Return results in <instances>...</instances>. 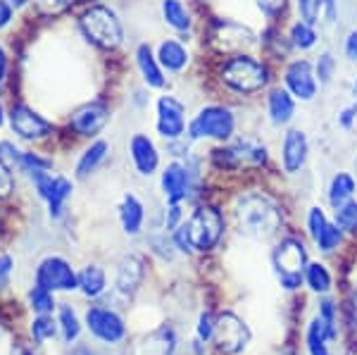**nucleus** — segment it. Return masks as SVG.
Returning a JSON list of instances; mask_svg holds the SVG:
<instances>
[{
	"label": "nucleus",
	"mask_w": 357,
	"mask_h": 355,
	"mask_svg": "<svg viewBox=\"0 0 357 355\" xmlns=\"http://www.w3.org/2000/svg\"><path fill=\"white\" fill-rule=\"evenodd\" d=\"M10 3H13L15 10H22V8H26V5L31 3V0H10Z\"/></svg>",
	"instance_id": "603ef678"
},
{
	"label": "nucleus",
	"mask_w": 357,
	"mask_h": 355,
	"mask_svg": "<svg viewBox=\"0 0 357 355\" xmlns=\"http://www.w3.org/2000/svg\"><path fill=\"white\" fill-rule=\"evenodd\" d=\"M324 3L326 0H296V10L298 17L307 24H319L321 22V13H324Z\"/></svg>",
	"instance_id": "58836bf2"
},
{
	"label": "nucleus",
	"mask_w": 357,
	"mask_h": 355,
	"mask_svg": "<svg viewBox=\"0 0 357 355\" xmlns=\"http://www.w3.org/2000/svg\"><path fill=\"white\" fill-rule=\"evenodd\" d=\"M224 234V215L215 205H198L172 232V241L181 253H207L217 248Z\"/></svg>",
	"instance_id": "f257e3e1"
},
{
	"label": "nucleus",
	"mask_w": 357,
	"mask_h": 355,
	"mask_svg": "<svg viewBox=\"0 0 357 355\" xmlns=\"http://www.w3.org/2000/svg\"><path fill=\"white\" fill-rule=\"evenodd\" d=\"M286 5H289V0H257V8L267 20H276L286 10Z\"/></svg>",
	"instance_id": "49530a36"
},
{
	"label": "nucleus",
	"mask_w": 357,
	"mask_h": 355,
	"mask_svg": "<svg viewBox=\"0 0 357 355\" xmlns=\"http://www.w3.org/2000/svg\"><path fill=\"white\" fill-rule=\"evenodd\" d=\"M353 96H355V100H357V74H355V79H353Z\"/></svg>",
	"instance_id": "5fc2aeb1"
},
{
	"label": "nucleus",
	"mask_w": 357,
	"mask_h": 355,
	"mask_svg": "<svg viewBox=\"0 0 357 355\" xmlns=\"http://www.w3.org/2000/svg\"><path fill=\"white\" fill-rule=\"evenodd\" d=\"M317 43H319V31H317L314 24H307V22H303V20L293 22L289 29V45L293 50L307 53Z\"/></svg>",
	"instance_id": "c85d7f7f"
},
{
	"label": "nucleus",
	"mask_w": 357,
	"mask_h": 355,
	"mask_svg": "<svg viewBox=\"0 0 357 355\" xmlns=\"http://www.w3.org/2000/svg\"><path fill=\"white\" fill-rule=\"evenodd\" d=\"M36 3V10L45 17H57L62 13H67L77 0H33Z\"/></svg>",
	"instance_id": "a19ab883"
},
{
	"label": "nucleus",
	"mask_w": 357,
	"mask_h": 355,
	"mask_svg": "<svg viewBox=\"0 0 357 355\" xmlns=\"http://www.w3.org/2000/svg\"><path fill=\"white\" fill-rule=\"evenodd\" d=\"M160 13H162L165 24L169 27L172 31L181 33V38L186 41V33H191V29H193V15H191V10L186 8V3H183V0H162Z\"/></svg>",
	"instance_id": "b1692460"
},
{
	"label": "nucleus",
	"mask_w": 357,
	"mask_h": 355,
	"mask_svg": "<svg viewBox=\"0 0 357 355\" xmlns=\"http://www.w3.org/2000/svg\"><path fill=\"white\" fill-rule=\"evenodd\" d=\"M183 220H186V217H183L181 203H167V210H165V229L167 232L172 234Z\"/></svg>",
	"instance_id": "a18cd8bd"
},
{
	"label": "nucleus",
	"mask_w": 357,
	"mask_h": 355,
	"mask_svg": "<svg viewBox=\"0 0 357 355\" xmlns=\"http://www.w3.org/2000/svg\"><path fill=\"white\" fill-rule=\"evenodd\" d=\"M307 248L296 236L281 239L272 250V267L281 289L286 291H296L305 284V267H307Z\"/></svg>",
	"instance_id": "423d86ee"
},
{
	"label": "nucleus",
	"mask_w": 357,
	"mask_h": 355,
	"mask_svg": "<svg viewBox=\"0 0 357 355\" xmlns=\"http://www.w3.org/2000/svg\"><path fill=\"white\" fill-rule=\"evenodd\" d=\"M355 193H357V179L350 172H336V174L331 176L329 186H326V200H329V205L333 210L341 208L348 200H353Z\"/></svg>",
	"instance_id": "a878e982"
},
{
	"label": "nucleus",
	"mask_w": 357,
	"mask_h": 355,
	"mask_svg": "<svg viewBox=\"0 0 357 355\" xmlns=\"http://www.w3.org/2000/svg\"><path fill=\"white\" fill-rule=\"evenodd\" d=\"M29 331H31V339L36 343H45L57 334V319L53 315H36V317L31 319Z\"/></svg>",
	"instance_id": "f704fd0d"
},
{
	"label": "nucleus",
	"mask_w": 357,
	"mask_h": 355,
	"mask_svg": "<svg viewBox=\"0 0 357 355\" xmlns=\"http://www.w3.org/2000/svg\"><path fill=\"white\" fill-rule=\"evenodd\" d=\"M86 327L102 343H119L129 334L122 315L110 310V308H89V312H86Z\"/></svg>",
	"instance_id": "2eb2a0df"
},
{
	"label": "nucleus",
	"mask_w": 357,
	"mask_h": 355,
	"mask_svg": "<svg viewBox=\"0 0 357 355\" xmlns=\"http://www.w3.org/2000/svg\"><path fill=\"white\" fill-rule=\"evenodd\" d=\"M79 291L86 299H100L107 291V274L100 265H86L79 272Z\"/></svg>",
	"instance_id": "cd10ccee"
},
{
	"label": "nucleus",
	"mask_w": 357,
	"mask_h": 355,
	"mask_svg": "<svg viewBox=\"0 0 357 355\" xmlns=\"http://www.w3.org/2000/svg\"><path fill=\"white\" fill-rule=\"evenodd\" d=\"M305 284L310 286L312 294L326 296L333 289V277L324 262H307L305 267Z\"/></svg>",
	"instance_id": "c756f323"
},
{
	"label": "nucleus",
	"mask_w": 357,
	"mask_h": 355,
	"mask_svg": "<svg viewBox=\"0 0 357 355\" xmlns=\"http://www.w3.org/2000/svg\"><path fill=\"white\" fill-rule=\"evenodd\" d=\"M176 334L172 327H158L136 343L134 355H174Z\"/></svg>",
	"instance_id": "5701e85b"
},
{
	"label": "nucleus",
	"mask_w": 357,
	"mask_h": 355,
	"mask_svg": "<svg viewBox=\"0 0 357 355\" xmlns=\"http://www.w3.org/2000/svg\"><path fill=\"white\" fill-rule=\"evenodd\" d=\"M155 55H158L160 65H162L167 74H183L188 70V65H191V50L186 48V43L176 41V38L160 41Z\"/></svg>",
	"instance_id": "aec40b11"
},
{
	"label": "nucleus",
	"mask_w": 357,
	"mask_h": 355,
	"mask_svg": "<svg viewBox=\"0 0 357 355\" xmlns=\"http://www.w3.org/2000/svg\"><path fill=\"white\" fill-rule=\"evenodd\" d=\"M126 151H129L131 165L141 176H153L160 169V148L148 134L136 131L126 143Z\"/></svg>",
	"instance_id": "f3484780"
},
{
	"label": "nucleus",
	"mask_w": 357,
	"mask_h": 355,
	"mask_svg": "<svg viewBox=\"0 0 357 355\" xmlns=\"http://www.w3.org/2000/svg\"><path fill=\"white\" fill-rule=\"evenodd\" d=\"M15 355H29L26 351H24V348H17V353Z\"/></svg>",
	"instance_id": "6e6d98bb"
},
{
	"label": "nucleus",
	"mask_w": 357,
	"mask_h": 355,
	"mask_svg": "<svg viewBox=\"0 0 357 355\" xmlns=\"http://www.w3.org/2000/svg\"><path fill=\"white\" fill-rule=\"evenodd\" d=\"M252 331L250 327L234 312H222L215 317V334H212V341L220 348L222 353L227 355H238L243 353L248 346H250Z\"/></svg>",
	"instance_id": "9d476101"
},
{
	"label": "nucleus",
	"mask_w": 357,
	"mask_h": 355,
	"mask_svg": "<svg viewBox=\"0 0 357 355\" xmlns=\"http://www.w3.org/2000/svg\"><path fill=\"white\" fill-rule=\"evenodd\" d=\"M333 222L338 225L343 234H350V236H357V200H348L341 208L333 210Z\"/></svg>",
	"instance_id": "473e14b6"
},
{
	"label": "nucleus",
	"mask_w": 357,
	"mask_h": 355,
	"mask_svg": "<svg viewBox=\"0 0 357 355\" xmlns=\"http://www.w3.org/2000/svg\"><path fill=\"white\" fill-rule=\"evenodd\" d=\"M329 334H326L324 324L319 322V317H314L312 322L307 324V331H305V346H307L310 355H331L329 351Z\"/></svg>",
	"instance_id": "7c9ffc66"
},
{
	"label": "nucleus",
	"mask_w": 357,
	"mask_h": 355,
	"mask_svg": "<svg viewBox=\"0 0 357 355\" xmlns=\"http://www.w3.org/2000/svg\"><path fill=\"white\" fill-rule=\"evenodd\" d=\"M284 89L298 103H312L319 96V82H317L314 65L307 57H296L284 67Z\"/></svg>",
	"instance_id": "f8f14e48"
},
{
	"label": "nucleus",
	"mask_w": 357,
	"mask_h": 355,
	"mask_svg": "<svg viewBox=\"0 0 357 355\" xmlns=\"http://www.w3.org/2000/svg\"><path fill=\"white\" fill-rule=\"evenodd\" d=\"M5 119H8V112H5L3 103H0V127H3V124H5Z\"/></svg>",
	"instance_id": "864d4df0"
},
{
	"label": "nucleus",
	"mask_w": 357,
	"mask_h": 355,
	"mask_svg": "<svg viewBox=\"0 0 357 355\" xmlns=\"http://www.w3.org/2000/svg\"><path fill=\"white\" fill-rule=\"evenodd\" d=\"M212 334H215V315L203 312L198 319V327H195V339L200 343H207L212 341Z\"/></svg>",
	"instance_id": "c03bdc74"
},
{
	"label": "nucleus",
	"mask_w": 357,
	"mask_h": 355,
	"mask_svg": "<svg viewBox=\"0 0 357 355\" xmlns=\"http://www.w3.org/2000/svg\"><path fill=\"white\" fill-rule=\"evenodd\" d=\"M155 131L162 141L183 139L188 131V110L186 103L178 100L176 96H160L155 103Z\"/></svg>",
	"instance_id": "1a4fd4ad"
},
{
	"label": "nucleus",
	"mask_w": 357,
	"mask_h": 355,
	"mask_svg": "<svg viewBox=\"0 0 357 355\" xmlns=\"http://www.w3.org/2000/svg\"><path fill=\"white\" fill-rule=\"evenodd\" d=\"M29 305H31V310L36 315H53V310L57 308L55 305V294L36 284L31 291H29Z\"/></svg>",
	"instance_id": "c9c22d12"
},
{
	"label": "nucleus",
	"mask_w": 357,
	"mask_h": 355,
	"mask_svg": "<svg viewBox=\"0 0 357 355\" xmlns=\"http://www.w3.org/2000/svg\"><path fill=\"white\" fill-rule=\"evenodd\" d=\"M264 105H267V117L274 127H289V124L296 119V107L298 100L293 98L284 86H272L267 91V98H264Z\"/></svg>",
	"instance_id": "a211bd4d"
},
{
	"label": "nucleus",
	"mask_w": 357,
	"mask_h": 355,
	"mask_svg": "<svg viewBox=\"0 0 357 355\" xmlns=\"http://www.w3.org/2000/svg\"><path fill=\"white\" fill-rule=\"evenodd\" d=\"M134 57H136V70H138V74H141L146 89L162 91L167 86V72L162 70V65H160L153 45L151 43H138Z\"/></svg>",
	"instance_id": "6ab92c4d"
},
{
	"label": "nucleus",
	"mask_w": 357,
	"mask_h": 355,
	"mask_svg": "<svg viewBox=\"0 0 357 355\" xmlns=\"http://www.w3.org/2000/svg\"><path fill=\"white\" fill-rule=\"evenodd\" d=\"M336 124L343 131H353L355 129V124H357V100L348 103V105H343L341 110L336 112Z\"/></svg>",
	"instance_id": "37998d69"
},
{
	"label": "nucleus",
	"mask_w": 357,
	"mask_h": 355,
	"mask_svg": "<svg viewBox=\"0 0 357 355\" xmlns=\"http://www.w3.org/2000/svg\"><path fill=\"white\" fill-rule=\"evenodd\" d=\"M117 215L126 236H138L143 232V225H146V205H143V200L136 193H124L122 200H119Z\"/></svg>",
	"instance_id": "412c9836"
},
{
	"label": "nucleus",
	"mask_w": 357,
	"mask_h": 355,
	"mask_svg": "<svg viewBox=\"0 0 357 355\" xmlns=\"http://www.w3.org/2000/svg\"><path fill=\"white\" fill-rule=\"evenodd\" d=\"M314 65V74H317V82L319 86H329L336 77V70H338V60L333 57L331 50H324V53L317 55V60L312 62Z\"/></svg>",
	"instance_id": "72a5a7b5"
},
{
	"label": "nucleus",
	"mask_w": 357,
	"mask_h": 355,
	"mask_svg": "<svg viewBox=\"0 0 357 355\" xmlns=\"http://www.w3.org/2000/svg\"><path fill=\"white\" fill-rule=\"evenodd\" d=\"M57 329L62 334V341L74 343L82 336V322H79V315L74 312L72 305H60L57 308Z\"/></svg>",
	"instance_id": "2f4dec72"
},
{
	"label": "nucleus",
	"mask_w": 357,
	"mask_h": 355,
	"mask_svg": "<svg viewBox=\"0 0 357 355\" xmlns=\"http://www.w3.org/2000/svg\"><path fill=\"white\" fill-rule=\"evenodd\" d=\"M236 134V114L231 107L210 103L198 107V112L188 119L186 136L191 141H231Z\"/></svg>",
	"instance_id": "39448f33"
},
{
	"label": "nucleus",
	"mask_w": 357,
	"mask_h": 355,
	"mask_svg": "<svg viewBox=\"0 0 357 355\" xmlns=\"http://www.w3.org/2000/svg\"><path fill=\"white\" fill-rule=\"evenodd\" d=\"M86 3H98V0H86Z\"/></svg>",
	"instance_id": "4d7b16f0"
},
{
	"label": "nucleus",
	"mask_w": 357,
	"mask_h": 355,
	"mask_svg": "<svg viewBox=\"0 0 357 355\" xmlns=\"http://www.w3.org/2000/svg\"><path fill=\"white\" fill-rule=\"evenodd\" d=\"M310 160V141L307 134L298 127H291L281 139V148H279V163L281 169L286 174H301Z\"/></svg>",
	"instance_id": "dca6fc26"
},
{
	"label": "nucleus",
	"mask_w": 357,
	"mask_h": 355,
	"mask_svg": "<svg viewBox=\"0 0 357 355\" xmlns=\"http://www.w3.org/2000/svg\"><path fill=\"white\" fill-rule=\"evenodd\" d=\"M36 284L43 289L53 291H74L79 289V272H74V267L69 265L65 257L60 255H48L38 262L36 267Z\"/></svg>",
	"instance_id": "ddd939ff"
},
{
	"label": "nucleus",
	"mask_w": 357,
	"mask_h": 355,
	"mask_svg": "<svg viewBox=\"0 0 357 355\" xmlns=\"http://www.w3.org/2000/svg\"><path fill=\"white\" fill-rule=\"evenodd\" d=\"M110 153H112V146L105 139L91 141V146H86L77 160L74 176H77V179H89L91 174H96V172L105 165V160L110 158Z\"/></svg>",
	"instance_id": "4be33fe9"
},
{
	"label": "nucleus",
	"mask_w": 357,
	"mask_h": 355,
	"mask_svg": "<svg viewBox=\"0 0 357 355\" xmlns=\"http://www.w3.org/2000/svg\"><path fill=\"white\" fill-rule=\"evenodd\" d=\"M329 217H326L324 208H319V205H312V208L307 210V234L310 239H312V243L317 241V236H319L321 232H324V227L329 225Z\"/></svg>",
	"instance_id": "ea45409f"
},
{
	"label": "nucleus",
	"mask_w": 357,
	"mask_h": 355,
	"mask_svg": "<svg viewBox=\"0 0 357 355\" xmlns=\"http://www.w3.org/2000/svg\"><path fill=\"white\" fill-rule=\"evenodd\" d=\"M79 29L84 38L100 50H114L124 43V24L112 8L100 3H91L79 15Z\"/></svg>",
	"instance_id": "20e7f679"
},
{
	"label": "nucleus",
	"mask_w": 357,
	"mask_h": 355,
	"mask_svg": "<svg viewBox=\"0 0 357 355\" xmlns=\"http://www.w3.org/2000/svg\"><path fill=\"white\" fill-rule=\"evenodd\" d=\"M0 89H3V86H0Z\"/></svg>",
	"instance_id": "13d9d810"
},
{
	"label": "nucleus",
	"mask_w": 357,
	"mask_h": 355,
	"mask_svg": "<svg viewBox=\"0 0 357 355\" xmlns=\"http://www.w3.org/2000/svg\"><path fill=\"white\" fill-rule=\"evenodd\" d=\"M343 55L357 65V29H350L343 38Z\"/></svg>",
	"instance_id": "09e8293b"
},
{
	"label": "nucleus",
	"mask_w": 357,
	"mask_h": 355,
	"mask_svg": "<svg viewBox=\"0 0 357 355\" xmlns=\"http://www.w3.org/2000/svg\"><path fill=\"white\" fill-rule=\"evenodd\" d=\"M143 282V260L138 255H124L117 267V282L114 289L122 296H131Z\"/></svg>",
	"instance_id": "393cba45"
},
{
	"label": "nucleus",
	"mask_w": 357,
	"mask_h": 355,
	"mask_svg": "<svg viewBox=\"0 0 357 355\" xmlns=\"http://www.w3.org/2000/svg\"><path fill=\"white\" fill-rule=\"evenodd\" d=\"M8 124L15 136H20L22 141H29V143L48 139L55 131L53 122L45 119L43 114H38L31 105H26V103H17V105L10 107Z\"/></svg>",
	"instance_id": "9b49d317"
},
{
	"label": "nucleus",
	"mask_w": 357,
	"mask_h": 355,
	"mask_svg": "<svg viewBox=\"0 0 357 355\" xmlns=\"http://www.w3.org/2000/svg\"><path fill=\"white\" fill-rule=\"evenodd\" d=\"M200 181L198 174V160L193 156L186 160H172L160 172V188L167 203H183L191 200L195 186Z\"/></svg>",
	"instance_id": "0eeeda50"
},
{
	"label": "nucleus",
	"mask_w": 357,
	"mask_h": 355,
	"mask_svg": "<svg viewBox=\"0 0 357 355\" xmlns=\"http://www.w3.org/2000/svg\"><path fill=\"white\" fill-rule=\"evenodd\" d=\"M8 70H10V60H8V53H5L3 43H0V86L8 79Z\"/></svg>",
	"instance_id": "3c124183"
},
{
	"label": "nucleus",
	"mask_w": 357,
	"mask_h": 355,
	"mask_svg": "<svg viewBox=\"0 0 357 355\" xmlns=\"http://www.w3.org/2000/svg\"><path fill=\"white\" fill-rule=\"evenodd\" d=\"M267 146L255 139H231L229 146L212 151V160L220 169H238L241 165L248 167H262L267 163Z\"/></svg>",
	"instance_id": "6e6552de"
},
{
	"label": "nucleus",
	"mask_w": 357,
	"mask_h": 355,
	"mask_svg": "<svg viewBox=\"0 0 357 355\" xmlns=\"http://www.w3.org/2000/svg\"><path fill=\"white\" fill-rule=\"evenodd\" d=\"M72 193H74L72 181L62 174H55L53 186H50V193H48V198H45L50 220H60V217L65 215V205H67V200L72 198Z\"/></svg>",
	"instance_id": "bb28decb"
},
{
	"label": "nucleus",
	"mask_w": 357,
	"mask_h": 355,
	"mask_svg": "<svg viewBox=\"0 0 357 355\" xmlns=\"http://www.w3.org/2000/svg\"><path fill=\"white\" fill-rule=\"evenodd\" d=\"M15 191V174H13V165L0 156V200L8 198Z\"/></svg>",
	"instance_id": "79ce46f5"
},
{
	"label": "nucleus",
	"mask_w": 357,
	"mask_h": 355,
	"mask_svg": "<svg viewBox=\"0 0 357 355\" xmlns=\"http://www.w3.org/2000/svg\"><path fill=\"white\" fill-rule=\"evenodd\" d=\"M112 112L105 100H89L69 114V129L82 139H93L107 127Z\"/></svg>",
	"instance_id": "4468645a"
},
{
	"label": "nucleus",
	"mask_w": 357,
	"mask_h": 355,
	"mask_svg": "<svg viewBox=\"0 0 357 355\" xmlns=\"http://www.w3.org/2000/svg\"><path fill=\"white\" fill-rule=\"evenodd\" d=\"M220 82L236 96H255L267 89L272 74L264 60H257L250 53H236L222 62Z\"/></svg>",
	"instance_id": "7ed1b4c3"
},
{
	"label": "nucleus",
	"mask_w": 357,
	"mask_h": 355,
	"mask_svg": "<svg viewBox=\"0 0 357 355\" xmlns=\"http://www.w3.org/2000/svg\"><path fill=\"white\" fill-rule=\"evenodd\" d=\"M234 217L238 232L255 241H267L281 229V208L262 191L243 193L236 200Z\"/></svg>",
	"instance_id": "f03ea898"
},
{
	"label": "nucleus",
	"mask_w": 357,
	"mask_h": 355,
	"mask_svg": "<svg viewBox=\"0 0 357 355\" xmlns=\"http://www.w3.org/2000/svg\"><path fill=\"white\" fill-rule=\"evenodd\" d=\"M341 241H343V232L338 229L336 222H329V225L324 227V232L317 236L314 246L321 250V253H333V250L341 246Z\"/></svg>",
	"instance_id": "4c0bfd02"
},
{
	"label": "nucleus",
	"mask_w": 357,
	"mask_h": 355,
	"mask_svg": "<svg viewBox=\"0 0 357 355\" xmlns=\"http://www.w3.org/2000/svg\"><path fill=\"white\" fill-rule=\"evenodd\" d=\"M13 272H15V257L3 253V255H0V291H5L10 286Z\"/></svg>",
	"instance_id": "de8ad7c7"
},
{
	"label": "nucleus",
	"mask_w": 357,
	"mask_h": 355,
	"mask_svg": "<svg viewBox=\"0 0 357 355\" xmlns=\"http://www.w3.org/2000/svg\"><path fill=\"white\" fill-rule=\"evenodd\" d=\"M15 20V8L10 0H0V29L10 27V22Z\"/></svg>",
	"instance_id": "8fccbe9b"
},
{
	"label": "nucleus",
	"mask_w": 357,
	"mask_h": 355,
	"mask_svg": "<svg viewBox=\"0 0 357 355\" xmlns=\"http://www.w3.org/2000/svg\"><path fill=\"white\" fill-rule=\"evenodd\" d=\"M317 317H319V322L324 324L329 339L336 341L338 339V308H336V303H333L331 299H324L319 303V312H317Z\"/></svg>",
	"instance_id": "e433bc0d"
}]
</instances>
